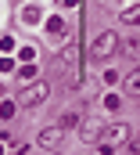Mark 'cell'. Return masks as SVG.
<instances>
[{"label": "cell", "mask_w": 140, "mask_h": 155, "mask_svg": "<svg viewBox=\"0 0 140 155\" xmlns=\"http://www.w3.org/2000/svg\"><path fill=\"white\" fill-rule=\"evenodd\" d=\"M129 148H133V152L140 155V137H137V141H129Z\"/></svg>", "instance_id": "8fae6325"}, {"label": "cell", "mask_w": 140, "mask_h": 155, "mask_svg": "<svg viewBox=\"0 0 140 155\" xmlns=\"http://www.w3.org/2000/svg\"><path fill=\"white\" fill-rule=\"evenodd\" d=\"M101 130H104L101 119H86L83 130H79V141H101Z\"/></svg>", "instance_id": "5b68a950"}, {"label": "cell", "mask_w": 140, "mask_h": 155, "mask_svg": "<svg viewBox=\"0 0 140 155\" xmlns=\"http://www.w3.org/2000/svg\"><path fill=\"white\" fill-rule=\"evenodd\" d=\"M18 155H25V148H18Z\"/></svg>", "instance_id": "4fadbf2b"}, {"label": "cell", "mask_w": 140, "mask_h": 155, "mask_svg": "<svg viewBox=\"0 0 140 155\" xmlns=\"http://www.w3.org/2000/svg\"><path fill=\"white\" fill-rule=\"evenodd\" d=\"M47 29H50V33H65V22H61V18H50Z\"/></svg>", "instance_id": "9c48e42d"}, {"label": "cell", "mask_w": 140, "mask_h": 155, "mask_svg": "<svg viewBox=\"0 0 140 155\" xmlns=\"http://www.w3.org/2000/svg\"><path fill=\"white\" fill-rule=\"evenodd\" d=\"M122 141H126V123H108L104 130H101V144L111 148V152H115Z\"/></svg>", "instance_id": "3957f363"}, {"label": "cell", "mask_w": 140, "mask_h": 155, "mask_svg": "<svg viewBox=\"0 0 140 155\" xmlns=\"http://www.w3.org/2000/svg\"><path fill=\"white\" fill-rule=\"evenodd\" d=\"M14 116V101H4V105H0V119H11Z\"/></svg>", "instance_id": "52a82bcc"}, {"label": "cell", "mask_w": 140, "mask_h": 155, "mask_svg": "<svg viewBox=\"0 0 140 155\" xmlns=\"http://www.w3.org/2000/svg\"><path fill=\"white\" fill-rule=\"evenodd\" d=\"M0 155H4V148H0Z\"/></svg>", "instance_id": "5bb4252c"}, {"label": "cell", "mask_w": 140, "mask_h": 155, "mask_svg": "<svg viewBox=\"0 0 140 155\" xmlns=\"http://www.w3.org/2000/svg\"><path fill=\"white\" fill-rule=\"evenodd\" d=\"M43 97H50V87H47V79H33L22 94H18V101L22 105H40Z\"/></svg>", "instance_id": "7a4b0ae2"}, {"label": "cell", "mask_w": 140, "mask_h": 155, "mask_svg": "<svg viewBox=\"0 0 140 155\" xmlns=\"http://www.w3.org/2000/svg\"><path fill=\"white\" fill-rule=\"evenodd\" d=\"M115 51H119V36H115V33H111V29H104V33H101V36L94 40V47H90V54H94V58H97V61H101V58H111V54H115Z\"/></svg>", "instance_id": "6da1fadb"}, {"label": "cell", "mask_w": 140, "mask_h": 155, "mask_svg": "<svg viewBox=\"0 0 140 155\" xmlns=\"http://www.w3.org/2000/svg\"><path fill=\"white\" fill-rule=\"evenodd\" d=\"M18 76H22V79H36V65H22Z\"/></svg>", "instance_id": "ba28073f"}, {"label": "cell", "mask_w": 140, "mask_h": 155, "mask_svg": "<svg viewBox=\"0 0 140 155\" xmlns=\"http://www.w3.org/2000/svg\"><path fill=\"white\" fill-rule=\"evenodd\" d=\"M61 137H65L61 126H43V130H40V144H43V148H58Z\"/></svg>", "instance_id": "277c9868"}, {"label": "cell", "mask_w": 140, "mask_h": 155, "mask_svg": "<svg viewBox=\"0 0 140 155\" xmlns=\"http://www.w3.org/2000/svg\"><path fill=\"white\" fill-rule=\"evenodd\" d=\"M126 94H129V97H140V69H133V72L126 76Z\"/></svg>", "instance_id": "8992f818"}, {"label": "cell", "mask_w": 140, "mask_h": 155, "mask_svg": "<svg viewBox=\"0 0 140 155\" xmlns=\"http://www.w3.org/2000/svg\"><path fill=\"white\" fill-rule=\"evenodd\" d=\"M122 18H126V22H129V25H137V22H140V11H137V7H129V11H126V15H122Z\"/></svg>", "instance_id": "30bf717a"}, {"label": "cell", "mask_w": 140, "mask_h": 155, "mask_svg": "<svg viewBox=\"0 0 140 155\" xmlns=\"http://www.w3.org/2000/svg\"><path fill=\"white\" fill-rule=\"evenodd\" d=\"M65 4H72V7H75V4H79V0H65Z\"/></svg>", "instance_id": "7c38bea8"}]
</instances>
